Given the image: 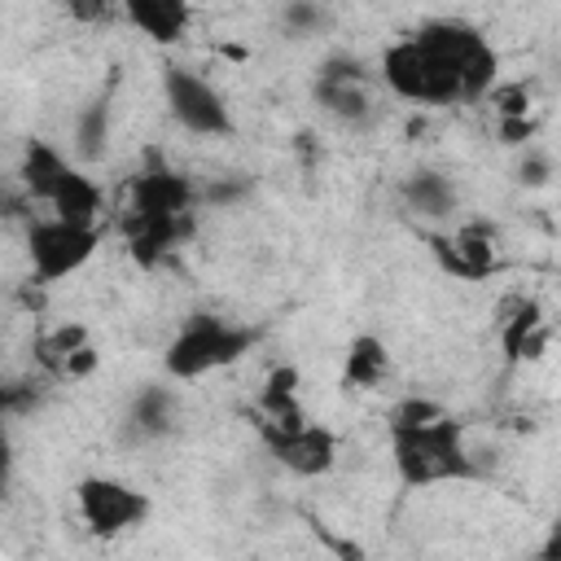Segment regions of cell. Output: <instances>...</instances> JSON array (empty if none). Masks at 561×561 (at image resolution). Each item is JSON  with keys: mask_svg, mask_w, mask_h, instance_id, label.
I'll return each instance as SVG.
<instances>
[{"mask_svg": "<svg viewBox=\"0 0 561 561\" xmlns=\"http://www.w3.org/2000/svg\"><path fill=\"white\" fill-rule=\"evenodd\" d=\"M390 451H394V469L408 486L473 478V460H469L460 425L451 416H438L416 430H390Z\"/></svg>", "mask_w": 561, "mask_h": 561, "instance_id": "1", "label": "cell"}, {"mask_svg": "<svg viewBox=\"0 0 561 561\" xmlns=\"http://www.w3.org/2000/svg\"><path fill=\"white\" fill-rule=\"evenodd\" d=\"M381 70H386V83L416 105H456L460 101V66L447 53L430 48L421 35L390 44L381 57Z\"/></svg>", "mask_w": 561, "mask_h": 561, "instance_id": "2", "label": "cell"}, {"mask_svg": "<svg viewBox=\"0 0 561 561\" xmlns=\"http://www.w3.org/2000/svg\"><path fill=\"white\" fill-rule=\"evenodd\" d=\"M250 342H254V333L250 329H232V324H224V320H215V316H193L180 333H175V342L167 346V373L171 377H202V373H210V368H224V364H232V359H241L245 351H250Z\"/></svg>", "mask_w": 561, "mask_h": 561, "instance_id": "3", "label": "cell"}, {"mask_svg": "<svg viewBox=\"0 0 561 561\" xmlns=\"http://www.w3.org/2000/svg\"><path fill=\"white\" fill-rule=\"evenodd\" d=\"M26 250H31V267H35V285L61 280L70 272H79L92 250H96V228H75L61 219H39L26 232Z\"/></svg>", "mask_w": 561, "mask_h": 561, "instance_id": "4", "label": "cell"}, {"mask_svg": "<svg viewBox=\"0 0 561 561\" xmlns=\"http://www.w3.org/2000/svg\"><path fill=\"white\" fill-rule=\"evenodd\" d=\"M75 500H79V517L101 539L123 535L127 526H140L149 517V495H140V491H131L127 482H114V478H83Z\"/></svg>", "mask_w": 561, "mask_h": 561, "instance_id": "5", "label": "cell"}, {"mask_svg": "<svg viewBox=\"0 0 561 561\" xmlns=\"http://www.w3.org/2000/svg\"><path fill=\"white\" fill-rule=\"evenodd\" d=\"M162 88H167V105H171L175 123H184L188 131H197V136H224L232 127L224 96L202 75H193L184 66H167Z\"/></svg>", "mask_w": 561, "mask_h": 561, "instance_id": "6", "label": "cell"}, {"mask_svg": "<svg viewBox=\"0 0 561 561\" xmlns=\"http://www.w3.org/2000/svg\"><path fill=\"white\" fill-rule=\"evenodd\" d=\"M193 206V188L184 175L167 171V167H149L131 180V202H127V215L123 224H140V219H175V215H188Z\"/></svg>", "mask_w": 561, "mask_h": 561, "instance_id": "7", "label": "cell"}, {"mask_svg": "<svg viewBox=\"0 0 561 561\" xmlns=\"http://www.w3.org/2000/svg\"><path fill=\"white\" fill-rule=\"evenodd\" d=\"M263 438H267L272 456L289 473H302V478L324 473L333 465V456H337V438L324 425H302V430H272V425H263Z\"/></svg>", "mask_w": 561, "mask_h": 561, "instance_id": "8", "label": "cell"}, {"mask_svg": "<svg viewBox=\"0 0 561 561\" xmlns=\"http://www.w3.org/2000/svg\"><path fill=\"white\" fill-rule=\"evenodd\" d=\"M438 263L451 272V276H465V280H482L491 267H495V232L486 224H469L460 228L451 241L447 237H430Z\"/></svg>", "mask_w": 561, "mask_h": 561, "instance_id": "9", "label": "cell"}, {"mask_svg": "<svg viewBox=\"0 0 561 561\" xmlns=\"http://www.w3.org/2000/svg\"><path fill=\"white\" fill-rule=\"evenodd\" d=\"M316 96H320V105L329 110V114H337V118H346V123H359L364 114H368V96H364V70H359V61L351 57H333L324 70H320V79H316Z\"/></svg>", "mask_w": 561, "mask_h": 561, "instance_id": "10", "label": "cell"}, {"mask_svg": "<svg viewBox=\"0 0 561 561\" xmlns=\"http://www.w3.org/2000/svg\"><path fill=\"white\" fill-rule=\"evenodd\" d=\"M123 232H127L131 259L140 267H153L167 250H175L193 232V219L188 215H175V219H140V224H123Z\"/></svg>", "mask_w": 561, "mask_h": 561, "instance_id": "11", "label": "cell"}, {"mask_svg": "<svg viewBox=\"0 0 561 561\" xmlns=\"http://www.w3.org/2000/svg\"><path fill=\"white\" fill-rule=\"evenodd\" d=\"M48 206H53V219H61V224L96 228V215H101V188H96L88 175L66 171V175H61V184L53 188Z\"/></svg>", "mask_w": 561, "mask_h": 561, "instance_id": "12", "label": "cell"}, {"mask_svg": "<svg viewBox=\"0 0 561 561\" xmlns=\"http://www.w3.org/2000/svg\"><path fill=\"white\" fill-rule=\"evenodd\" d=\"M123 13H127V22H136V26H140L145 35H153L158 44L180 39L184 26H188V18H193V9H188L184 0H131Z\"/></svg>", "mask_w": 561, "mask_h": 561, "instance_id": "13", "label": "cell"}, {"mask_svg": "<svg viewBox=\"0 0 561 561\" xmlns=\"http://www.w3.org/2000/svg\"><path fill=\"white\" fill-rule=\"evenodd\" d=\"M504 311H508L504 316V351H508V359H535L539 346L548 342V329H543L539 307L526 302V298H513Z\"/></svg>", "mask_w": 561, "mask_h": 561, "instance_id": "14", "label": "cell"}, {"mask_svg": "<svg viewBox=\"0 0 561 561\" xmlns=\"http://www.w3.org/2000/svg\"><path fill=\"white\" fill-rule=\"evenodd\" d=\"M70 167H66V158L57 153V149H48V145H39V140H31L26 145V153H22V188H26V197H53V188L61 184V175H66Z\"/></svg>", "mask_w": 561, "mask_h": 561, "instance_id": "15", "label": "cell"}, {"mask_svg": "<svg viewBox=\"0 0 561 561\" xmlns=\"http://www.w3.org/2000/svg\"><path fill=\"white\" fill-rule=\"evenodd\" d=\"M386 373H390V355H386V346H381L373 333L351 337V346H346V368H342L346 386L368 390V386H377Z\"/></svg>", "mask_w": 561, "mask_h": 561, "instance_id": "16", "label": "cell"}, {"mask_svg": "<svg viewBox=\"0 0 561 561\" xmlns=\"http://www.w3.org/2000/svg\"><path fill=\"white\" fill-rule=\"evenodd\" d=\"M403 197H408V206H412L416 215H430V219L447 215V210H451V202H456L451 184H447L438 171H416V175L403 184Z\"/></svg>", "mask_w": 561, "mask_h": 561, "instance_id": "17", "label": "cell"}, {"mask_svg": "<svg viewBox=\"0 0 561 561\" xmlns=\"http://www.w3.org/2000/svg\"><path fill=\"white\" fill-rule=\"evenodd\" d=\"M171 421H175L171 394H167V390H158V386L140 390V399H136V408H131V430H136L140 438H153V434H167V430H171Z\"/></svg>", "mask_w": 561, "mask_h": 561, "instance_id": "18", "label": "cell"}, {"mask_svg": "<svg viewBox=\"0 0 561 561\" xmlns=\"http://www.w3.org/2000/svg\"><path fill=\"white\" fill-rule=\"evenodd\" d=\"M79 346H88L83 324H61V329H53V333H44V337L35 342V359H39L48 373H61V364H66Z\"/></svg>", "mask_w": 561, "mask_h": 561, "instance_id": "19", "label": "cell"}, {"mask_svg": "<svg viewBox=\"0 0 561 561\" xmlns=\"http://www.w3.org/2000/svg\"><path fill=\"white\" fill-rule=\"evenodd\" d=\"M443 416V408L434 403V399H403L394 412H390V430H416V425H430V421H438Z\"/></svg>", "mask_w": 561, "mask_h": 561, "instance_id": "20", "label": "cell"}, {"mask_svg": "<svg viewBox=\"0 0 561 561\" xmlns=\"http://www.w3.org/2000/svg\"><path fill=\"white\" fill-rule=\"evenodd\" d=\"M491 105L500 110V118H526V110H530V92H526V83L491 88Z\"/></svg>", "mask_w": 561, "mask_h": 561, "instance_id": "21", "label": "cell"}, {"mask_svg": "<svg viewBox=\"0 0 561 561\" xmlns=\"http://www.w3.org/2000/svg\"><path fill=\"white\" fill-rule=\"evenodd\" d=\"M101 140H105V105L96 101V105L83 114V123H79V149H83L88 158H96V153H101Z\"/></svg>", "mask_w": 561, "mask_h": 561, "instance_id": "22", "label": "cell"}, {"mask_svg": "<svg viewBox=\"0 0 561 561\" xmlns=\"http://www.w3.org/2000/svg\"><path fill=\"white\" fill-rule=\"evenodd\" d=\"M535 136V123L530 118H500V140L504 145H522Z\"/></svg>", "mask_w": 561, "mask_h": 561, "instance_id": "23", "label": "cell"}, {"mask_svg": "<svg viewBox=\"0 0 561 561\" xmlns=\"http://www.w3.org/2000/svg\"><path fill=\"white\" fill-rule=\"evenodd\" d=\"M92 368H96V351H92V346H79V351L61 364V377H88Z\"/></svg>", "mask_w": 561, "mask_h": 561, "instance_id": "24", "label": "cell"}, {"mask_svg": "<svg viewBox=\"0 0 561 561\" xmlns=\"http://www.w3.org/2000/svg\"><path fill=\"white\" fill-rule=\"evenodd\" d=\"M267 394H298V368H272V377H267V386H263Z\"/></svg>", "mask_w": 561, "mask_h": 561, "instance_id": "25", "label": "cell"}, {"mask_svg": "<svg viewBox=\"0 0 561 561\" xmlns=\"http://www.w3.org/2000/svg\"><path fill=\"white\" fill-rule=\"evenodd\" d=\"M285 18H289L294 26H320V18H324V13H320L316 4H289V9H285Z\"/></svg>", "mask_w": 561, "mask_h": 561, "instance_id": "26", "label": "cell"}, {"mask_svg": "<svg viewBox=\"0 0 561 561\" xmlns=\"http://www.w3.org/2000/svg\"><path fill=\"white\" fill-rule=\"evenodd\" d=\"M522 180H530V184H543V180H548V162H543V158H530V162L522 167Z\"/></svg>", "mask_w": 561, "mask_h": 561, "instance_id": "27", "label": "cell"}, {"mask_svg": "<svg viewBox=\"0 0 561 561\" xmlns=\"http://www.w3.org/2000/svg\"><path fill=\"white\" fill-rule=\"evenodd\" d=\"M9 465H13V456H9V438H4V430H0V491H4V482H9Z\"/></svg>", "mask_w": 561, "mask_h": 561, "instance_id": "28", "label": "cell"}, {"mask_svg": "<svg viewBox=\"0 0 561 561\" xmlns=\"http://www.w3.org/2000/svg\"><path fill=\"white\" fill-rule=\"evenodd\" d=\"M557 557H561V539H557V535H552V539H548V543H543V561H557Z\"/></svg>", "mask_w": 561, "mask_h": 561, "instance_id": "29", "label": "cell"}, {"mask_svg": "<svg viewBox=\"0 0 561 561\" xmlns=\"http://www.w3.org/2000/svg\"><path fill=\"white\" fill-rule=\"evenodd\" d=\"M22 302H26V307H39L44 298H39V289H22Z\"/></svg>", "mask_w": 561, "mask_h": 561, "instance_id": "30", "label": "cell"}, {"mask_svg": "<svg viewBox=\"0 0 561 561\" xmlns=\"http://www.w3.org/2000/svg\"><path fill=\"white\" fill-rule=\"evenodd\" d=\"M9 412V386H0V416Z\"/></svg>", "mask_w": 561, "mask_h": 561, "instance_id": "31", "label": "cell"}]
</instances>
